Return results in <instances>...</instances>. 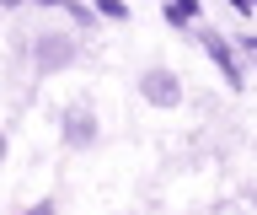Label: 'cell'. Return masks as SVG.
<instances>
[{
	"label": "cell",
	"mask_w": 257,
	"mask_h": 215,
	"mask_svg": "<svg viewBox=\"0 0 257 215\" xmlns=\"http://www.w3.org/2000/svg\"><path fill=\"white\" fill-rule=\"evenodd\" d=\"M75 59H80V43H75V38H64V33L38 38V49H32V65L43 70V76H54V70H70Z\"/></svg>",
	"instance_id": "obj_1"
},
{
	"label": "cell",
	"mask_w": 257,
	"mask_h": 215,
	"mask_svg": "<svg viewBox=\"0 0 257 215\" xmlns=\"http://www.w3.org/2000/svg\"><path fill=\"white\" fill-rule=\"evenodd\" d=\"M140 92H145V102H156V108H172V102L177 97H182V81H177V76H172V70H145V76H140Z\"/></svg>",
	"instance_id": "obj_2"
},
{
	"label": "cell",
	"mask_w": 257,
	"mask_h": 215,
	"mask_svg": "<svg viewBox=\"0 0 257 215\" xmlns=\"http://www.w3.org/2000/svg\"><path fill=\"white\" fill-rule=\"evenodd\" d=\"M91 140H96V113L91 108H70L64 113V146L80 151V146H91Z\"/></svg>",
	"instance_id": "obj_3"
},
{
	"label": "cell",
	"mask_w": 257,
	"mask_h": 215,
	"mask_svg": "<svg viewBox=\"0 0 257 215\" xmlns=\"http://www.w3.org/2000/svg\"><path fill=\"white\" fill-rule=\"evenodd\" d=\"M204 49L214 54V59H220V70H225V76H230V81H241V70H236V59H230V43H225L220 33H204Z\"/></svg>",
	"instance_id": "obj_4"
},
{
	"label": "cell",
	"mask_w": 257,
	"mask_h": 215,
	"mask_svg": "<svg viewBox=\"0 0 257 215\" xmlns=\"http://www.w3.org/2000/svg\"><path fill=\"white\" fill-rule=\"evenodd\" d=\"M166 17L172 22H193L198 17V0H166Z\"/></svg>",
	"instance_id": "obj_5"
},
{
	"label": "cell",
	"mask_w": 257,
	"mask_h": 215,
	"mask_svg": "<svg viewBox=\"0 0 257 215\" xmlns=\"http://www.w3.org/2000/svg\"><path fill=\"white\" fill-rule=\"evenodd\" d=\"M102 6V17H123V0H96Z\"/></svg>",
	"instance_id": "obj_6"
},
{
	"label": "cell",
	"mask_w": 257,
	"mask_h": 215,
	"mask_svg": "<svg viewBox=\"0 0 257 215\" xmlns=\"http://www.w3.org/2000/svg\"><path fill=\"white\" fill-rule=\"evenodd\" d=\"M0 6H6V11H11V6H22V0H0Z\"/></svg>",
	"instance_id": "obj_7"
},
{
	"label": "cell",
	"mask_w": 257,
	"mask_h": 215,
	"mask_svg": "<svg viewBox=\"0 0 257 215\" xmlns=\"http://www.w3.org/2000/svg\"><path fill=\"white\" fill-rule=\"evenodd\" d=\"M0 162H6V134H0Z\"/></svg>",
	"instance_id": "obj_8"
}]
</instances>
